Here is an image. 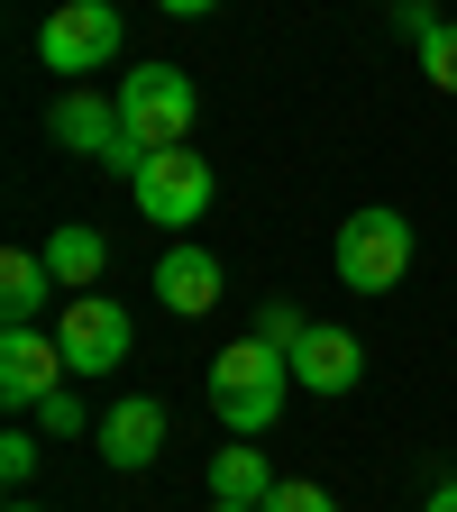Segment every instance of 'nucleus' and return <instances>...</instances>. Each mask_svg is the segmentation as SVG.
Wrapping results in <instances>:
<instances>
[{
    "label": "nucleus",
    "mask_w": 457,
    "mask_h": 512,
    "mask_svg": "<svg viewBox=\"0 0 457 512\" xmlns=\"http://www.w3.org/2000/svg\"><path fill=\"white\" fill-rule=\"evenodd\" d=\"M202 394H211L220 430L266 439L275 412H284V394H293V357H275L266 339H229V348L211 357V375H202Z\"/></svg>",
    "instance_id": "nucleus-1"
},
{
    "label": "nucleus",
    "mask_w": 457,
    "mask_h": 512,
    "mask_svg": "<svg viewBox=\"0 0 457 512\" xmlns=\"http://www.w3.org/2000/svg\"><path fill=\"white\" fill-rule=\"evenodd\" d=\"M192 119H202V92H192L183 64H128V83H119V128H128V147H138V156L183 147Z\"/></svg>",
    "instance_id": "nucleus-2"
},
{
    "label": "nucleus",
    "mask_w": 457,
    "mask_h": 512,
    "mask_svg": "<svg viewBox=\"0 0 457 512\" xmlns=\"http://www.w3.org/2000/svg\"><path fill=\"white\" fill-rule=\"evenodd\" d=\"M119 46H128V19L110 10V0H55L46 28H37L46 74H110Z\"/></svg>",
    "instance_id": "nucleus-3"
},
{
    "label": "nucleus",
    "mask_w": 457,
    "mask_h": 512,
    "mask_svg": "<svg viewBox=\"0 0 457 512\" xmlns=\"http://www.w3.org/2000/svg\"><path fill=\"white\" fill-rule=\"evenodd\" d=\"M330 266H339L348 293H394L412 275V220L403 211H357V220H339Z\"/></svg>",
    "instance_id": "nucleus-4"
},
{
    "label": "nucleus",
    "mask_w": 457,
    "mask_h": 512,
    "mask_svg": "<svg viewBox=\"0 0 457 512\" xmlns=\"http://www.w3.org/2000/svg\"><path fill=\"white\" fill-rule=\"evenodd\" d=\"M128 192H138V211H147L156 229H183V220H202V211H211L220 174L192 156V147H156V156L138 165V183H128Z\"/></svg>",
    "instance_id": "nucleus-5"
},
{
    "label": "nucleus",
    "mask_w": 457,
    "mask_h": 512,
    "mask_svg": "<svg viewBox=\"0 0 457 512\" xmlns=\"http://www.w3.org/2000/svg\"><path fill=\"white\" fill-rule=\"evenodd\" d=\"M55 339H64V366L74 375H110V366H128V311L110 302V293H74L55 311Z\"/></svg>",
    "instance_id": "nucleus-6"
},
{
    "label": "nucleus",
    "mask_w": 457,
    "mask_h": 512,
    "mask_svg": "<svg viewBox=\"0 0 457 512\" xmlns=\"http://www.w3.org/2000/svg\"><path fill=\"white\" fill-rule=\"evenodd\" d=\"M55 375H74L64 366V339H46V330H10L0 339V403L10 412H37L46 394H64Z\"/></svg>",
    "instance_id": "nucleus-7"
},
{
    "label": "nucleus",
    "mask_w": 457,
    "mask_h": 512,
    "mask_svg": "<svg viewBox=\"0 0 457 512\" xmlns=\"http://www.w3.org/2000/svg\"><path fill=\"white\" fill-rule=\"evenodd\" d=\"M101 458H110L119 476L156 467V458H165V403H156V394H128V403H110V412H101Z\"/></svg>",
    "instance_id": "nucleus-8"
},
{
    "label": "nucleus",
    "mask_w": 457,
    "mask_h": 512,
    "mask_svg": "<svg viewBox=\"0 0 457 512\" xmlns=\"http://www.w3.org/2000/svg\"><path fill=\"white\" fill-rule=\"evenodd\" d=\"M46 128H55V147H74L92 165H110V147L128 138V128H119V92H55Z\"/></svg>",
    "instance_id": "nucleus-9"
},
{
    "label": "nucleus",
    "mask_w": 457,
    "mask_h": 512,
    "mask_svg": "<svg viewBox=\"0 0 457 512\" xmlns=\"http://www.w3.org/2000/svg\"><path fill=\"white\" fill-rule=\"evenodd\" d=\"M357 375H366V348L330 320H311V339L293 348V384L302 394H357Z\"/></svg>",
    "instance_id": "nucleus-10"
},
{
    "label": "nucleus",
    "mask_w": 457,
    "mask_h": 512,
    "mask_svg": "<svg viewBox=\"0 0 457 512\" xmlns=\"http://www.w3.org/2000/svg\"><path fill=\"white\" fill-rule=\"evenodd\" d=\"M156 302L183 311V320H202V311L220 302V256H211V247H165V256H156Z\"/></svg>",
    "instance_id": "nucleus-11"
},
{
    "label": "nucleus",
    "mask_w": 457,
    "mask_h": 512,
    "mask_svg": "<svg viewBox=\"0 0 457 512\" xmlns=\"http://www.w3.org/2000/svg\"><path fill=\"white\" fill-rule=\"evenodd\" d=\"M37 256H46V275H55L64 293H92V284H101V266H110V238H101L92 220H64Z\"/></svg>",
    "instance_id": "nucleus-12"
},
{
    "label": "nucleus",
    "mask_w": 457,
    "mask_h": 512,
    "mask_svg": "<svg viewBox=\"0 0 457 512\" xmlns=\"http://www.w3.org/2000/svg\"><path fill=\"white\" fill-rule=\"evenodd\" d=\"M46 293H55V275H46L37 247H10V256H0V320H10V330H37Z\"/></svg>",
    "instance_id": "nucleus-13"
},
{
    "label": "nucleus",
    "mask_w": 457,
    "mask_h": 512,
    "mask_svg": "<svg viewBox=\"0 0 457 512\" xmlns=\"http://www.w3.org/2000/svg\"><path fill=\"white\" fill-rule=\"evenodd\" d=\"M284 476L266 467V448H256V439H229L220 448V458H211V503H266Z\"/></svg>",
    "instance_id": "nucleus-14"
},
{
    "label": "nucleus",
    "mask_w": 457,
    "mask_h": 512,
    "mask_svg": "<svg viewBox=\"0 0 457 512\" xmlns=\"http://www.w3.org/2000/svg\"><path fill=\"white\" fill-rule=\"evenodd\" d=\"M247 339H266V348H275V357H293V348H302V339H311V320H302V311H293V302H284V293H275V302H266V311H256V330H247Z\"/></svg>",
    "instance_id": "nucleus-15"
},
{
    "label": "nucleus",
    "mask_w": 457,
    "mask_h": 512,
    "mask_svg": "<svg viewBox=\"0 0 457 512\" xmlns=\"http://www.w3.org/2000/svg\"><path fill=\"white\" fill-rule=\"evenodd\" d=\"M421 74H430L439 92H457V19H439V28L421 37Z\"/></svg>",
    "instance_id": "nucleus-16"
},
{
    "label": "nucleus",
    "mask_w": 457,
    "mask_h": 512,
    "mask_svg": "<svg viewBox=\"0 0 457 512\" xmlns=\"http://www.w3.org/2000/svg\"><path fill=\"white\" fill-rule=\"evenodd\" d=\"M256 512H339V503H330V494H320L311 476H284V485H275L266 503H256Z\"/></svg>",
    "instance_id": "nucleus-17"
},
{
    "label": "nucleus",
    "mask_w": 457,
    "mask_h": 512,
    "mask_svg": "<svg viewBox=\"0 0 457 512\" xmlns=\"http://www.w3.org/2000/svg\"><path fill=\"white\" fill-rule=\"evenodd\" d=\"M0 476H10V485L37 476V430H0Z\"/></svg>",
    "instance_id": "nucleus-18"
},
{
    "label": "nucleus",
    "mask_w": 457,
    "mask_h": 512,
    "mask_svg": "<svg viewBox=\"0 0 457 512\" xmlns=\"http://www.w3.org/2000/svg\"><path fill=\"white\" fill-rule=\"evenodd\" d=\"M37 430H46V439H74V430H83V394H46V403H37Z\"/></svg>",
    "instance_id": "nucleus-19"
},
{
    "label": "nucleus",
    "mask_w": 457,
    "mask_h": 512,
    "mask_svg": "<svg viewBox=\"0 0 457 512\" xmlns=\"http://www.w3.org/2000/svg\"><path fill=\"white\" fill-rule=\"evenodd\" d=\"M156 10H165V19H211L220 0H156Z\"/></svg>",
    "instance_id": "nucleus-20"
},
{
    "label": "nucleus",
    "mask_w": 457,
    "mask_h": 512,
    "mask_svg": "<svg viewBox=\"0 0 457 512\" xmlns=\"http://www.w3.org/2000/svg\"><path fill=\"white\" fill-rule=\"evenodd\" d=\"M421 512H457V485H439V494H430V503H421Z\"/></svg>",
    "instance_id": "nucleus-21"
},
{
    "label": "nucleus",
    "mask_w": 457,
    "mask_h": 512,
    "mask_svg": "<svg viewBox=\"0 0 457 512\" xmlns=\"http://www.w3.org/2000/svg\"><path fill=\"white\" fill-rule=\"evenodd\" d=\"M211 512H256V503H211Z\"/></svg>",
    "instance_id": "nucleus-22"
},
{
    "label": "nucleus",
    "mask_w": 457,
    "mask_h": 512,
    "mask_svg": "<svg viewBox=\"0 0 457 512\" xmlns=\"http://www.w3.org/2000/svg\"><path fill=\"white\" fill-rule=\"evenodd\" d=\"M10 512H37V503H10Z\"/></svg>",
    "instance_id": "nucleus-23"
}]
</instances>
